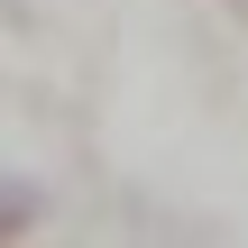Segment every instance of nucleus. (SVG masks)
<instances>
[{
	"label": "nucleus",
	"instance_id": "1",
	"mask_svg": "<svg viewBox=\"0 0 248 248\" xmlns=\"http://www.w3.org/2000/svg\"><path fill=\"white\" fill-rule=\"evenodd\" d=\"M0 9H18V0H0Z\"/></svg>",
	"mask_w": 248,
	"mask_h": 248
}]
</instances>
